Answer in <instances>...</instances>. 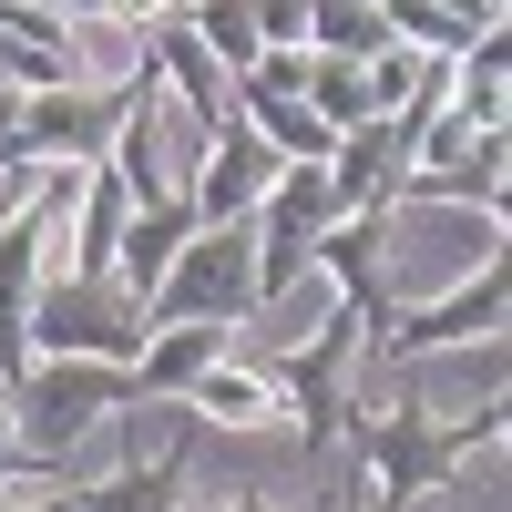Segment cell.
Returning <instances> with one entry per match:
<instances>
[{"label": "cell", "mask_w": 512, "mask_h": 512, "mask_svg": "<svg viewBox=\"0 0 512 512\" xmlns=\"http://www.w3.org/2000/svg\"><path fill=\"white\" fill-rule=\"evenodd\" d=\"M390 205H472L482 226H502V205H512V134H472L461 164H400Z\"/></svg>", "instance_id": "cell-12"}, {"label": "cell", "mask_w": 512, "mask_h": 512, "mask_svg": "<svg viewBox=\"0 0 512 512\" xmlns=\"http://www.w3.org/2000/svg\"><path fill=\"white\" fill-rule=\"evenodd\" d=\"M185 410L205 420V431H267V420H287V390H277V369H246V359H216L185 390Z\"/></svg>", "instance_id": "cell-14"}, {"label": "cell", "mask_w": 512, "mask_h": 512, "mask_svg": "<svg viewBox=\"0 0 512 512\" xmlns=\"http://www.w3.org/2000/svg\"><path fill=\"white\" fill-rule=\"evenodd\" d=\"M379 41H390L379 0H308V52H349V62H369Z\"/></svg>", "instance_id": "cell-19"}, {"label": "cell", "mask_w": 512, "mask_h": 512, "mask_svg": "<svg viewBox=\"0 0 512 512\" xmlns=\"http://www.w3.org/2000/svg\"><path fill=\"white\" fill-rule=\"evenodd\" d=\"M52 11H62V21H103V0H52Z\"/></svg>", "instance_id": "cell-26"}, {"label": "cell", "mask_w": 512, "mask_h": 512, "mask_svg": "<svg viewBox=\"0 0 512 512\" xmlns=\"http://www.w3.org/2000/svg\"><path fill=\"white\" fill-rule=\"evenodd\" d=\"M256 328L267 318V297H256V236L246 226H195L175 246V267H164V287L144 297V328Z\"/></svg>", "instance_id": "cell-4"}, {"label": "cell", "mask_w": 512, "mask_h": 512, "mask_svg": "<svg viewBox=\"0 0 512 512\" xmlns=\"http://www.w3.org/2000/svg\"><path fill=\"white\" fill-rule=\"evenodd\" d=\"M195 441H205V420L175 400V420H164V441L154 451H134L113 482H93V492H72V512H175L185 502V482H195Z\"/></svg>", "instance_id": "cell-11"}, {"label": "cell", "mask_w": 512, "mask_h": 512, "mask_svg": "<svg viewBox=\"0 0 512 512\" xmlns=\"http://www.w3.org/2000/svg\"><path fill=\"white\" fill-rule=\"evenodd\" d=\"M0 93H11V82H0Z\"/></svg>", "instance_id": "cell-29"}, {"label": "cell", "mask_w": 512, "mask_h": 512, "mask_svg": "<svg viewBox=\"0 0 512 512\" xmlns=\"http://www.w3.org/2000/svg\"><path fill=\"white\" fill-rule=\"evenodd\" d=\"M164 11H175V0H103V21H123V31H154Z\"/></svg>", "instance_id": "cell-22"}, {"label": "cell", "mask_w": 512, "mask_h": 512, "mask_svg": "<svg viewBox=\"0 0 512 512\" xmlns=\"http://www.w3.org/2000/svg\"><path fill=\"white\" fill-rule=\"evenodd\" d=\"M185 236H195V205H185V195H164V205H134V226H123V246H113V277L134 287V297H154Z\"/></svg>", "instance_id": "cell-16"}, {"label": "cell", "mask_w": 512, "mask_h": 512, "mask_svg": "<svg viewBox=\"0 0 512 512\" xmlns=\"http://www.w3.org/2000/svg\"><path fill=\"white\" fill-rule=\"evenodd\" d=\"M308 277H328L369 318V338H379L400 318V297H390V216H379V205H338V216L318 226V246H308Z\"/></svg>", "instance_id": "cell-9"}, {"label": "cell", "mask_w": 512, "mask_h": 512, "mask_svg": "<svg viewBox=\"0 0 512 512\" xmlns=\"http://www.w3.org/2000/svg\"><path fill=\"white\" fill-rule=\"evenodd\" d=\"M328 216H338L328 164H277V185L256 195V216H246V236H256V297H267V318L287 308L297 287H308V246H318Z\"/></svg>", "instance_id": "cell-7"}, {"label": "cell", "mask_w": 512, "mask_h": 512, "mask_svg": "<svg viewBox=\"0 0 512 512\" xmlns=\"http://www.w3.org/2000/svg\"><path fill=\"white\" fill-rule=\"evenodd\" d=\"M359 349H369V318L349 308V297H328V318L308 328V349H287L277 390L297 410V431H308V451H328L338 431H349V410H359Z\"/></svg>", "instance_id": "cell-6"}, {"label": "cell", "mask_w": 512, "mask_h": 512, "mask_svg": "<svg viewBox=\"0 0 512 512\" xmlns=\"http://www.w3.org/2000/svg\"><path fill=\"white\" fill-rule=\"evenodd\" d=\"M31 482V461H21V441H11V420H0V492H21Z\"/></svg>", "instance_id": "cell-23"}, {"label": "cell", "mask_w": 512, "mask_h": 512, "mask_svg": "<svg viewBox=\"0 0 512 512\" xmlns=\"http://www.w3.org/2000/svg\"><path fill=\"white\" fill-rule=\"evenodd\" d=\"M144 297L123 277H82V267H52L31 287V359H113L134 369L144 359Z\"/></svg>", "instance_id": "cell-3"}, {"label": "cell", "mask_w": 512, "mask_h": 512, "mask_svg": "<svg viewBox=\"0 0 512 512\" xmlns=\"http://www.w3.org/2000/svg\"><path fill=\"white\" fill-rule=\"evenodd\" d=\"M226 512H297V502H267V492H226Z\"/></svg>", "instance_id": "cell-24"}, {"label": "cell", "mask_w": 512, "mask_h": 512, "mask_svg": "<svg viewBox=\"0 0 512 512\" xmlns=\"http://www.w3.org/2000/svg\"><path fill=\"white\" fill-rule=\"evenodd\" d=\"M31 144H21V93H0V175H21Z\"/></svg>", "instance_id": "cell-21"}, {"label": "cell", "mask_w": 512, "mask_h": 512, "mask_svg": "<svg viewBox=\"0 0 512 512\" xmlns=\"http://www.w3.org/2000/svg\"><path fill=\"white\" fill-rule=\"evenodd\" d=\"M144 72H154V52L123 62L113 82H52V93H21V144H31V164H103V154H113V123H123V103H134Z\"/></svg>", "instance_id": "cell-8"}, {"label": "cell", "mask_w": 512, "mask_h": 512, "mask_svg": "<svg viewBox=\"0 0 512 512\" xmlns=\"http://www.w3.org/2000/svg\"><path fill=\"white\" fill-rule=\"evenodd\" d=\"M113 410H134V369H113V359H31L11 379V441L31 472H72V451L103 431Z\"/></svg>", "instance_id": "cell-2"}, {"label": "cell", "mask_w": 512, "mask_h": 512, "mask_svg": "<svg viewBox=\"0 0 512 512\" xmlns=\"http://www.w3.org/2000/svg\"><path fill=\"white\" fill-rule=\"evenodd\" d=\"M349 441H359V472H369V512H420L431 492L461 482V461L502 441V390L482 410H420V400H390V410H349Z\"/></svg>", "instance_id": "cell-1"}, {"label": "cell", "mask_w": 512, "mask_h": 512, "mask_svg": "<svg viewBox=\"0 0 512 512\" xmlns=\"http://www.w3.org/2000/svg\"><path fill=\"white\" fill-rule=\"evenodd\" d=\"M175 512H226V502H205V492H185V502H175Z\"/></svg>", "instance_id": "cell-27"}, {"label": "cell", "mask_w": 512, "mask_h": 512, "mask_svg": "<svg viewBox=\"0 0 512 512\" xmlns=\"http://www.w3.org/2000/svg\"><path fill=\"white\" fill-rule=\"evenodd\" d=\"M185 31L226 62V82H236L256 52H267V41H256V0H185Z\"/></svg>", "instance_id": "cell-18"}, {"label": "cell", "mask_w": 512, "mask_h": 512, "mask_svg": "<svg viewBox=\"0 0 512 512\" xmlns=\"http://www.w3.org/2000/svg\"><path fill=\"white\" fill-rule=\"evenodd\" d=\"M297 103H308L328 134H349V123L379 113V82H369V62H349V52H297Z\"/></svg>", "instance_id": "cell-17"}, {"label": "cell", "mask_w": 512, "mask_h": 512, "mask_svg": "<svg viewBox=\"0 0 512 512\" xmlns=\"http://www.w3.org/2000/svg\"><path fill=\"white\" fill-rule=\"evenodd\" d=\"M0 410H11V369H0Z\"/></svg>", "instance_id": "cell-28"}, {"label": "cell", "mask_w": 512, "mask_h": 512, "mask_svg": "<svg viewBox=\"0 0 512 512\" xmlns=\"http://www.w3.org/2000/svg\"><path fill=\"white\" fill-rule=\"evenodd\" d=\"M482 338H502V246L472 256V277L441 287L431 308H400L359 349V369H420V359H441V349H482Z\"/></svg>", "instance_id": "cell-5"}, {"label": "cell", "mask_w": 512, "mask_h": 512, "mask_svg": "<svg viewBox=\"0 0 512 512\" xmlns=\"http://www.w3.org/2000/svg\"><path fill=\"white\" fill-rule=\"evenodd\" d=\"M144 52H154V82L175 93V113L195 123V134H216V123L236 113V82H226V62H216V52H205V41L185 31V0H175V11L144 31Z\"/></svg>", "instance_id": "cell-13"}, {"label": "cell", "mask_w": 512, "mask_h": 512, "mask_svg": "<svg viewBox=\"0 0 512 512\" xmlns=\"http://www.w3.org/2000/svg\"><path fill=\"white\" fill-rule=\"evenodd\" d=\"M226 359V328H205V318H185V328H154L144 338V359H134V400H154V410H175L205 369Z\"/></svg>", "instance_id": "cell-15"}, {"label": "cell", "mask_w": 512, "mask_h": 512, "mask_svg": "<svg viewBox=\"0 0 512 512\" xmlns=\"http://www.w3.org/2000/svg\"><path fill=\"white\" fill-rule=\"evenodd\" d=\"M0 512H72V492H52V502H11V492H0Z\"/></svg>", "instance_id": "cell-25"}, {"label": "cell", "mask_w": 512, "mask_h": 512, "mask_svg": "<svg viewBox=\"0 0 512 512\" xmlns=\"http://www.w3.org/2000/svg\"><path fill=\"white\" fill-rule=\"evenodd\" d=\"M277 144L256 134L246 113H226L216 134H205V154H195V175H185V205H195V226H246L256 216V195L277 185Z\"/></svg>", "instance_id": "cell-10"}, {"label": "cell", "mask_w": 512, "mask_h": 512, "mask_svg": "<svg viewBox=\"0 0 512 512\" xmlns=\"http://www.w3.org/2000/svg\"><path fill=\"white\" fill-rule=\"evenodd\" d=\"M256 41L267 52H308V0H256Z\"/></svg>", "instance_id": "cell-20"}]
</instances>
